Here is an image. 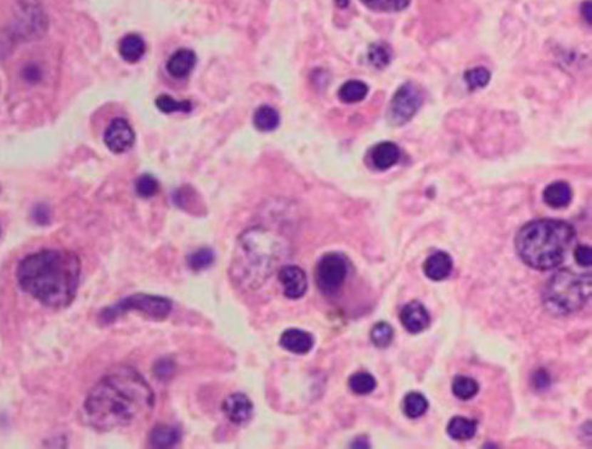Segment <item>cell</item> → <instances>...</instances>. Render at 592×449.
Returning <instances> with one entry per match:
<instances>
[{
	"mask_svg": "<svg viewBox=\"0 0 592 449\" xmlns=\"http://www.w3.org/2000/svg\"><path fill=\"white\" fill-rule=\"evenodd\" d=\"M155 407L153 388L131 367H118L91 388L84 402L88 424L98 431L122 429L146 419Z\"/></svg>",
	"mask_w": 592,
	"mask_h": 449,
	"instance_id": "1",
	"label": "cell"
},
{
	"mask_svg": "<svg viewBox=\"0 0 592 449\" xmlns=\"http://www.w3.org/2000/svg\"><path fill=\"white\" fill-rule=\"evenodd\" d=\"M81 260L71 251L44 250L29 255L17 268V281L26 293L43 305H70L78 290Z\"/></svg>",
	"mask_w": 592,
	"mask_h": 449,
	"instance_id": "2",
	"label": "cell"
},
{
	"mask_svg": "<svg viewBox=\"0 0 592 449\" xmlns=\"http://www.w3.org/2000/svg\"><path fill=\"white\" fill-rule=\"evenodd\" d=\"M287 253V240L282 235L267 228H250L240 235L236 243L231 279L243 290H257L282 267Z\"/></svg>",
	"mask_w": 592,
	"mask_h": 449,
	"instance_id": "3",
	"label": "cell"
},
{
	"mask_svg": "<svg viewBox=\"0 0 592 449\" xmlns=\"http://www.w3.org/2000/svg\"><path fill=\"white\" fill-rule=\"evenodd\" d=\"M576 240V229L559 219H538L526 224L516 236V250L531 268L550 271L567 257Z\"/></svg>",
	"mask_w": 592,
	"mask_h": 449,
	"instance_id": "4",
	"label": "cell"
},
{
	"mask_svg": "<svg viewBox=\"0 0 592 449\" xmlns=\"http://www.w3.org/2000/svg\"><path fill=\"white\" fill-rule=\"evenodd\" d=\"M591 293V276L563 269L547 283L543 303L553 314H571L586 303Z\"/></svg>",
	"mask_w": 592,
	"mask_h": 449,
	"instance_id": "5",
	"label": "cell"
},
{
	"mask_svg": "<svg viewBox=\"0 0 592 449\" xmlns=\"http://www.w3.org/2000/svg\"><path fill=\"white\" fill-rule=\"evenodd\" d=\"M129 311H136L155 321H163L172 311V302L165 297L136 293L103 311L100 319L108 324Z\"/></svg>",
	"mask_w": 592,
	"mask_h": 449,
	"instance_id": "6",
	"label": "cell"
},
{
	"mask_svg": "<svg viewBox=\"0 0 592 449\" xmlns=\"http://www.w3.org/2000/svg\"><path fill=\"white\" fill-rule=\"evenodd\" d=\"M348 264L340 253H327L322 256L315 269V281L317 288L326 295L337 293L346 281Z\"/></svg>",
	"mask_w": 592,
	"mask_h": 449,
	"instance_id": "7",
	"label": "cell"
},
{
	"mask_svg": "<svg viewBox=\"0 0 592 449\" xmlns=\"http://www.w3.org/2000/svg\"><path fill=\"white\" fill-rule=\"evenodd\" d=\"M424 103V95L412 83H405L397 91L388 111V118L393 126H403L412 120Z\"/></svg>",
	"mask_w": 592,
	"mask_h": 449,
	"instance_id": "8",
	"label": "cell"
},
{
	"mask_svg": "<svg viewBox=\"0 0 592 449\" xmlns=\"http://www.w3.org/2000/svg\"><path fill=\"white\" fill-rule=\"evenodd\" d=\"M103 141L112 153H123L133 148L136 143V133L127 120L115 118L108 124Z\"/></svg>",
	"mask_w": 592,
	"mask_h": 449,
	"instance_id": "9",
	"label": "cell"
},
{
	"mask_svg": "<svg viewBox=\"0 0 592 449\" xmlns=\"http://www.w3.org/2000/svg\"><path fill=\"white\" fill-rule=\"evenodd\" d=\"M279 281L284 288L285 296L297 300L305 296L308 279L305 271L297 266H282L279 269Z\"/></svg>",
	"mask_w": 592,
	"mask_h": 449,
	"instance_id": "10",
	"label": "cell"
},
{
	"mask_svg": "<svg viewBox=\"0 0 592 449\" xmlns=\"http://www.w3.org/2000/svg\"><path fill=\"white\" fill-rule=\"evenodd\" d=\"M223 412L233 424L245 425L253 416V404L246 395L234 393L224 400Z\"/></svg>",
	"mask_w": 592,
	"mask_h": 449,
	"instance_id": "11",
	"label": "cell"
},
{
	"mask_svg": "<svg viewBox=\"0 0 592 449\" xmlns=\"http://www.w3.org/2000/svg\"><path fill=\"white\" fill-rule=\"evenodd\" d=\"M400 322L404 328L412 334H417L427 329L431 322L427 308L419 302L407 303L400 312Z\"/></svg>",
	"mask_w": 592,
	"mask_h": 449,
	"instance_id": "12",
	"label": "cell"
},
{
	"mask_svg": "<svg viewBox=\"0 0 592 449\" xmlns=\"http://www.w3.org/2000/svg\"><path fill=\"white\" fill-rule=\"evenodd\" d=\"M280 343L288 352H292L296 355H305L313 348L314 338L308 331L293 328L285 330L280 338Z\"/></svg>",
	"mask_w": 592,
	"mask_h": 449,
	"instance_id": "13",
	"label": "cell"
},
{
	"mask_svg": "<svg viewBox=\"0 0 592 449\" xmlns=\"http://www.w3.org/2000/svg\"><path fill=\"white\" fill-rule=\"evenodd\" d=\"M400 150L398 145L392 141H383L371 148L370 160L374 168L386 171L399 161Z\"/></svg>",
	"mask_w": 592,
	"mask_h": 449,
	"instance_id": "14",
	"label": "cell"
},
{
	"mask_svg": "<svg viewBox=\"0 0 592 449\" xmlns=\"http://www.w3.org/2000/svg\"><path fill=\"white\" fill-rule=\"evenodd\" d=\"M196 61L198 59L193 50L179 49L169 58L167 71L174 79H185L193 72L196 66Z\"/></svg>",
	"mask_w": 592,
	"mask_h": 449,
	"instance_id": "15",
	"label": "cell"
},
{
	"mask_svg": "<svg viewBox=\"0 0 592 449\" xmlns=\"http://www.w3.org/2000/svg\"><path fill=\"white\" fill-rule=\"evenodd\" d=\"M424 271L431 281H444L453 271V260L446 252H436L424 262Z\"/></svg>",
	"mask_w": 592,
	"mask_h": 449,
	"instance_id": "16",
	"label": "cell"
},
{
	"mask_svg": "<svg viewBox=\"0 0 592 449\" xmlns=\"http://www.w3.org/2000/svg\"><path fill=\"white\" fill-rule=\"evenodd\" d=\"M572 198V189L566 181H555L543 190V201L552 208L567 207Z\"/></svg>",
	"mask_w": 592,
	"mask_h": 449,
	"instance_id": "17",
	"label": "cell"
},
{
	"mask_svg": "<svg viewBox=\"0 0 592 449\" xmlns=\"http://www.w3.org/2000/svg\"><path fill=\"white\" fill-rule=\"evenodd\" d=\"M146 51V44L141 36L136 34H127L120 41V54L123 60L131 64L140 61Z\"/></svg>",
	"mask_w": 592,
	"mask_h": 449,
	"instance_id": "18",
	"label": "cell"
},
{
	"mask_svg": "<svg viewBox=\"0 0 592 449\" xmlns=\"http://www.w3.org/2000/svg\"><path fill=\"white\" fill-rule=\"evenodd\" d=\"M477 433V423L464 416H455L448 425L449 436L456 441H469Z\"/></svg>",
	"mask_w": 592,
	"mask_h": 449,
	"instance_id": "19",
	"label": "cell"
},
{
	"mask_svg": "<svg viewBox=\"0 0 592 449\" xmlns=\"http://www.w3.org/2000/svg\"><path fill=\"white\" fill-rule=\"evenodd\" d=\"M180 431L169 425H160L150 435V443L156 448H168L180 441Z\"/></svg>",
	"mask_w": 592,
	"mask_h": 449,
	"instance_id": "20",
	"label": "cell"
},
{
	"mask_svg": "<svg viewBox=\"0 0 592 449\" xmlns=\"http://www.w3.org/2000/svg\"><path fill=\"white\" fill-rule=\"evenodd\" d=\"M253 124L260 132H272L279 127L280 113L272 106L263 105L255 110Z\"/></svg>",
	"mask_w": 592,
	"mask_h": 449,
	"instance_id": "21",
	"label": "cell"
},
{
	"mask_svg": "<svg viewBox=\"0 0 592 449\" xmlns=\"http://www.w3.org/2000/svg\"><path fill=\"white\" fill-rule=\"evenodd\" d=\"M367 93H369V87L365 83L357 81V79L345 83L338 91L340 99L346 104L360 103L365 99Z\"/></svg>",
	"mask_w": 592,
	"mask_h": 449,
	"instance_id": "22",
	"label": "cell"
},
{
	"mask_svg": "<svg viewBox=\"0 0 592 449\" xmlns=\"http://www.w3.org/2000/svg\"><path fill=\"white\" fill-rule=\"evenodd\" d=\"M403 409L405 415L417 419L428 410L427 398L419 392H412L404 398Z\"/></svg>",
	"mask_w": 592,
	"mask_h": 449,
	"instance_id": "23",
	"label": "cell"
},
{
	"mask_svg": "<svg viewBox=\"0 0 592 449\" xmlns=\"http://www.w3.org/2000/svg\"><path fill=\"white\" fill-rule=\"evenodd\" d=\"M479 386L477 381L469 376H457L454 380L453 392L459 400H469L477 395Z\"/></svg>",
	"mask_w": 592,
	"mask_h": 449,
	"instance_id": "24",
	"label": "cell"
},
{
	"mask_svg": "<svg viewBox=\"0 0 592 449\" xmlns=\"http://www.w3.org/2000/svg\"><path fill=\"white\" fill-rule=\"evenodd\" d=\"M349 388L355 395H369L376 388V379L369 373L359 371L350 376Z\"/></svg>",
	"mask_w": 592,
	"mask_h": 449,
	"instance_id": "25",
	"label": "cell"
},
{
	"mask_svg": "<svg viewBox=\"0 0 592 449\" xmlns=\"http://www.w3.org/2000/svg\"><path fill=\"white\" fill-rule=\"evenodd\" d=\"M369 61L376 69L387 67L392 61V50L384 43H374L369 49Z\"/></svg>",
	"mask_w": 592,
	"mask_h": 449,
	"instance_id": "26",
	"label": "cell"
},
{
	"mask_svg": "<svg viewBox=\"0 0 592 449\" xmlns=\"http://www.w3.org/2000/svg\"><path fill=\"white\" fill-rule=\"evenodd\" d=\"M393 338H394V330L387 323H377L371 330V340L374 342V346L379 347V348L389 346L393 341Z\"/></svg>",
	"mask_w": 592,
	"mask_h": 449,
	"instance_id": "27",
	"label": "cell"
},
{
	"mask_svg": "<svg viewBox=\"0 0 592 449\" xmlns=\"http://www.w3.org/2000/svg\"><path fill=\"white\" fill-rule=\"evenodd\" d=\"M156 106L160 109V111L165 113H172V112H190L193 109V105L190 101H178L174 100L172 96L163 94L160 95L156 99Z\"/></svg>",
	"mask_w": 592,
	"mask_h": 449,
	"instance_id": "28",
	"label": "cell"
},
{
	"mask_svg": "<svg viewBox=\"0 0 592 449\" xmlns=\"http://www.w3.org/2000/svg\"><path fill=\"white\" fill-rule=\"evenodd\" d=\"M214 262V252L210 248H200L191 253L189 257V266L193 271L200 272L210 268Z\"/></svg>",
	"mask_w": 592,
	"mask_h": 449,
	"instance_id": "29",
	"label": "cell"
},
{
	"mask_svg": "<svg viewBox=\"0 0 592 449\" xmlns=\"http://www.w3.org/2000/svg\"><path fill=\"white\" fill-rule=\"evenodd\" d=\"M158 189H160L158 181L151 174H144V176L138 178V181H136V194L139 195L140 198H153L158 193Z\"/></svg>",
	"mask_w": 592,
	"mask_h": 449,
	"instance_id": "30",
	"label": "cell"
},
{
	"mask_svg": "<svg viewBox=\"0 0 592 449\" xmlns=\"http://www.w3.org/2000/svg\"><path fill=\"white\" fill-rule=\"evenodd\" d=\"M490 79H491V74L484 67H476V69L467 71L465 74L466 82L472 91L486 87V84L490 82Z\"/></svg>",
	"mask_w": 592,
	"mask_h": 449,
	"instance_id": "31",
	"label": "cell"
},
{
	"mask_svg": "<svg viewBox=\"0 0 592 449\" xmlns=\"http://www.w3.org/2000/svg\"><path fill=\"white\" fill-rule=\"evenodd\" d=\"M574 257H576V263L581 266V267H590L592 262V251L591 248L584 245H580L576 248L574 251Z\"/></svg>",
	"mask_w": 592,
	"mask_h": 449,
	"instance_id": "32",
	"label": "cell"
},
{
	"mask_svg": "<svg viewBox=\"0 0 592 449\" xmlns=\"http://www.w3.org/2000/svg\"><path fill=\"white\" fill-rule=\"evenodd\" d=\"M409 4H410V0H387L388 9H392L394 11L404 10V9L409 6Z\"/></svg>",
	"mask_w": 592,
	"mask_h": 449,
	"instance_id": "33",
	"label": "cell"
},
{
	"mask_svg": "<svg viewBox=\"0 0 592 449\" xmlns=\"http://www.w3.org/2000/svg\"><path fill=\"white\" fill-rule=\"evenodd\" d=\"M591 1H585V3H583V5H581V14H583L585 20L588 21V25H591Z\"/></svg>",
	"mask_w": 592,
	"mask_h": 449,
	"instance_id": "34",
	"label": "cell"
},
{
	"mask_svg": "<svg viewBox=\"0 0 592 449\" xmlns=\"http://www.w3.org/2000/svg\"><path fill=\"white\" fill-rule=\"evenodd\" d=\"M340 8L345 9L349 5V0H335Z\"/></svg>",
	"mask_w": 592,
	"mask_h": 449,
	"instance_id": "35",
	"label": "cell"
},
{
	"mask_svg": "<svg viewBox=\"0 0 592 449\" xmlns=\"http://www.w3.org/2000/svg\"><path fill=\"white\" fill-rule=\"evenodd\" d=\"M362 1H364L365 4H372V3H374L376 0H362Z\"/></svg>",
	"mask_w": 592,
	"mask_h": 449,
	"instance_id": "36",
	"label": "cell"
}]
</instances>
